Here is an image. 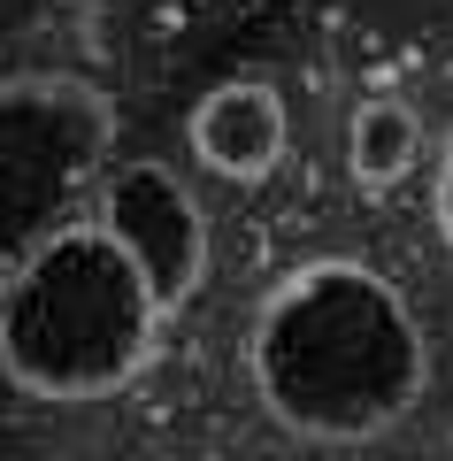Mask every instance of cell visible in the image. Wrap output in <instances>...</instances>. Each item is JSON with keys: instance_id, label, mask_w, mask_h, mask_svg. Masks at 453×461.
<instances>
[{"instance_id": "6da1fadb", "label": "cell", "mask_w": 453, "mask_h": 461, "mask_svg": "<svg viewBox=\"0 0 453 461\" xmlns=\"http://www.w3.org/2000/svg\"><path fill=\"white\" fill-rule=\"evenodd\" d=\"M246 384L308 446H369L422 408L430 339L415 300L354 254L285 269L246 315Z\"/></svg>"}, {"instance_id": "7a4b0ae2", "label": "cell", "mask_w": 453, "mask_h": 461, "mask_svg": "<svg viewBox=\"0 0 453 461\" xmlns=\"http://www.w3.org/2000/svg\"><path fill=\"white\" fill-rule=\"evenodd\" d=\"M154 339L162 308L93 230V215L62 223L0 293V377L54 408L115 400L154 362Z\"/></svg>"}, {"instance_id": "3957f363", "label": "cell", "mask_w": 453, "mask_h": 461, "mask_svg": "<svg viewBox=\"0 0 453 461\" xmlns=\"http://www.w3.org/2000/svg\"><path fill=\"white\" fill-rule=\"evenodd\" d=\"M115 154V100L77 69H16L0 77V293L77 223Z\"/></svg>"}, {"instance_id": "277c9868", "label": "cell", "mask_w": 453, "mask_h": 461, "mask_svg": "<svg viewBox=\"0 0 453 461\" xmlns=\"http://www.w3.org/2000/svg\"><path fill=\"white\" fill-rule=\"evenodd\" d=\"M85 215L131 262V277L162 308V323L200 293V277H208V208L169 162H108Z\"/></svg>"}, {"instance_id": "5b68a950", "label": "cell", "mask_w": 453, "mask_h": 461, "mask_svg": "<svg viewBox=\"0 0 453 461\" xmlns=\"http://www.w3.org/2000/svg\"><path fill=\"white\" fill-rule=\"evenodd\" d=\"M285 139H292L285 100H276L261 77L215 85V93H200L193 115H185V147H193L215 177H231V185L269 177V169L285 162Z\"/></svg>"}, {"instance_id": "8992f818", "label": "cell", "mask_w": 453, "mask_h": 461, "mask_svg": "<svg viewBox=\"0 0 453 461\" xmlns=\"http://www.w3.org/2000/svg\"><path fill=\"white\" fill-rule=\"evenodd\" d=\"M422 115L407 108L400 93H369L354 100V115H346V162H354V177L369 185V193H385V185H400L407 169L422 162Z\"/></svg>"}, {"instance_id": "52a82bcc", "label": "cell", "mask_w": 453, "mask_h": 461, "mask_svg": "<svg viewBox=\"0 0 453 461\" xmlns=\"http://www.w3.org/2000/svg\"><path fill=\"white\" fill-rule=\"evenodd\" d=\"M430 223H438V247L453 262V123H446V139L430 154Z\"/></svg>"}]
</instances>
